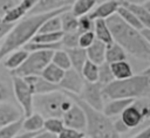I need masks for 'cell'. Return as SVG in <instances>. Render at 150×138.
<instances>
[{
    "label": "cell",
    "instance_id": "cell-15",
    "mask_svg": "<svg viewBox=\"0 0 150 138\" xmlns=\"http://www.w3.org/2000/svg\"><path fill=\"white\" fill-rule=\"evenodd\" d=\"M22 112L9 103L0 104V127L14 124L22 119Z\"/></svg>",
    "mask_w": 150,
    "mask_h": 138
},
{
    "label": "cell",
    "instance_id": "cell-14",
    "mask_svg": "<svg viewBox=\"0 0 150 138\" xmlns=\"http://www.w3.org/2000/svg\"><path fill=\"white\" fill-rule=\"evenodd\" d=\"M28 87L30 88L32 92L35 95H43V94H49L53 91H59L60 88L59 85L52 84L41 76H27L23 78Z\"/></svg>",
    "mask_w": 150,
    "mask_h": 138
},
{
    "label": "cell",
    "instance_id": "cell-22",
    "mask_svg": "<svg viewBox=\"0 0 150 138\" xmlns=\"http://www.w3.org/2000/svg\"><path fill=\"white\" fill-rule=\"evenodd\" d=\"M96 4L97 0H76L70 7V12L77 18L89 15L96 7Z\"/></svg>",
    "mask_w": 150,
    "mask_h": 138
},
{
    "label": "cell",
    "instance_id": "cell-46",
    "mask_svg": "<svg viewBox=\"0 0 150 138\" xmlns=\"http://www.w3.org/2000/svg\"><path fill=\"white\" fill-rule=\"evenodd\" d=\"M148 0H120L121 4H130V5H144Z\"/></svg>",
    "mask_w": 150,
    "mask_h": 138
},
{
    "label": "cell",
    "instance_id": "cell-34",
    "mask_svg": "<svg viewBox=\"0 0 150 138\" xmlns=\"http://www.w3.org/2000/svg\"><path fill=\"white\" fill-rule=\"evenodd\" d=\"M114 81H115V78H114V75L111 73L110 64L104 62L101 65H98V83L101 85L105 87Z\"/></svg>",
    "mask_w": 150,
    "mask_h": 138
},
{
    "label": "cell",
    "instance_id": "cell-51",
    "mask_svg": "<svg viewBox=\"0 0 150 138\" xmlns=\"http://www.w3.org/2000/svg\"><path fill=\"white\" fill-rule=\"evenodd\" d=\"M1 43H2V41H1V40H0V48H1Z\"/></svg>",
    "mask_w": 150,
    "mask_h": 138
},
{
    "label": "cell",
    "instance_id": "cell-35",
    "mask_svg": "<svg viewBox=\"0 0 150 138\" xmlns=\"http://www.w3.org/2000/svg\"><path fill=\"white\" fill-rule=\"evenodd\" d=\"M22 120H19L14 124L7 125V126H2L0 127V138H15L20 130L22 129Z\"/></svg>",
    "mask_w": 150,
    "mask_h": 138
},
{
    "label": "cell",
    "instance_id": "cell-2",
    "mask_svg": "<svg viewBox=\"0 0 150 138\" xmlns=\"http://www.w3.org/2000/svg\"><path fill=\"white\" fill-rule=\"evenodd\" d=\"M107 23L110 28L114 42L120 44L128 54L132 55L134 57L150 62V46L142 35L141 30L127 25L118 14L107 19Z\"/></svg>",
    "mask_w": 150,
    "mask_h": 138
},
{
    "label": "cell",
    "instance_id": "cell-13",
    "mask_svg": "<svg viewBox=\"0 0 150 138\" xmlns=\"http://www.w3.org/2000/svg\"><path fill=\"white\" fill-rule=\"evenodd\" d=\"M120 7H121L120 0H104L93 9V12L89 14V16L94 21L98 20V19L107 20L110 16L117 14V11Z\"/></svg>",
    "mask_w": 150,
    "mask_h": 138
},
{
    "label": "cell",
    "instance_id": "cell-4",
    "mask_svg": "<svg viewBox=\"0 0 150 138\" xmlns=\"http://www.w3.org/2000/svg\"><path fill=\"white\" fill-rule=\"evenodd\" d=\"M68 95L75 103H77L84 110L87 115V136H89L90 138H121V134L116 131L114 126V122L103 112L96 111L95 109L90 108L76 95Z\"/></svg>",
    "mask_w": 150,
    "mask_h": 138
},
{
    "label": "cell",
    "instance_id": "cell-19",
    "mask_svg": "<svg viewBox=\"0 0 150 138\" xmlns=\"http://www.w3.org/2000/svg\"><path fill=\"white\" fill-rule=\"evenodd\" d=\"M88 60L91 61L93 63L101 65L102 63L105 62V51H107V44L103 42L96 40L88 49H86Z\"/></svg>",
    "mask_w": 150,
    "mask_h": 138
},
{
    "label": "cell",
    "instance_id": "cell-18",
    "mask_svg": "<svg viewBox=\"0 0 150 138\" xmlns=\"http://www.w3.org/2000/svg\"><path fill=\"white\" fill-rule=\"evenodd\" d=\"M45 120L46 118L40 115L39 112H33L30 116L25 117L22 120V130L25 132H30V133H36L43 131L45 126Z\"/></svg>",
    "mask_w": 150,
    "mask_h": 138
},
{
    "label": "cell",
    "instance_id": "cell-48",
    "mask_svg": "<svg viewBox=\"0 0 150 138\" xmlns=\"http://www.w3.org/2000/svg\"><path fill=\"white\" fill-rule=\"evenodd\" d=\"M38 133V132H36ZM36 133H30V132H23V133H20L18 134L15 138H32L33 136H35Z\"/></svg>",
    "mask_w": 150,
    "mask_h": 138
},
{
    "label": "cell",
    "instance_id": "cell-11",
    "mask_svg": "<svg viewBox=\"0 0 150 138\" xmlns=\"http://www.w3.org/2000/svg\"><path fill=\"white\" fill-rule=\"evenodd\" d=\"M83 85H84V80L82 75L71 68L64 73V76L60 82L59 88L61 91L66 94H73V95L80 96L83 89Z\"/></svg>",
    "mask_w": 150,
    "mask_h": 138
},
{
    "label": "cell",
    "instance_id": "cell-7",
    "mask_svg": "<svg viewBox=\"0 0 150 138\" xmlns=\"http://www.w3.org/2000/svg\"><path fill=\"white\" fill-rule=\"evenodd\" d=\"M120 117L129 130L137 127L144 120L150 119V104L143 101H135Z\"/></svg>",
    "mask_w": 150,
    "mask_h": 138
},
{
    "label": "cell",
    "instance_id": "cell-40",
    "mask_svg": "<svg viewBox=\"0 0 150 138\" xmlns=\"http://www.w3.org/2000/svg\"><path fill=\"white\" fill-rule=\"evenodd\" d=\"M20 0H0V18H4L12 8H14Z\"/></svg>",
    "mask_w": 150,
    "mask_h": 138
},
{
    "label": "cell",
    "instance_id": "cell-25",
    "mask_svg": "<svg viewBox=\"0 0 150 138\" xmlns=\"http://www.w3.org/2000/svg\"><path fill=\"white\" fill-rule=\"evenodd\" d=\"M121 61H127V51L116 42L107 46L105 62L111 64V63L121 62Z\"/></svg>",
    "mask_w": 150,
    "mask_h": 138
},
{
    "label": "cell",
    "instance_id": "cell-6",
    "mask_svg": "<svg viewBox=\"0 0 150 138\" xmlns=\"http://www.w3.org/2000/svg\"><path fill=\"white\" fill-rule=\"evenodd\" d=\"M55 50H40L29 53L27 60L20 68L12 71V76L27 77V76H41L45 68L52 62V57Z\"/></svg>",
    "mask_w": 150,
    "mask_h": 138
},
{
    "label": "cell",
    "instance_id": "cell-20",
    "mask_svg": "<svg viewBox=\"0 0 150 138\" xmlns=\"http://www.w3.org/2000/svg\"><path fill=\"white\" fill-rule=\"evenodd\" d=\"M94 34H95L96 40L103 42L107 46L114 43V39H112V35H111L110 28L108 27L107 20H102V19L95 20V22H94Z\"/></svg>",
    "mask_w": 150,
    "mask_h": 138
},
{
    "label": "cell",
    "instance_id": "cell-17",
    "mask_svg": "<svg viewBox=\"0 0 150 138\" xmlns=\"http://www.w3.org/2000/svg\"><path fill=\"white\" fill-rule=\"evenodd\" d=\"M29 53L27 50H25L23 48L21 49H16L14 51H12L11 54H8L5 60H4V67L11 71L16 70L18 68H20L22 65V63L27 60Z\"/></svg>",
    "mask_w": 150,
    "mask_h": 138
},
{
    "label": "cell",
    "instance_id": "cell-47",
    "mask_svg": "<svg viewBox=\"0 0 150 138\" xmlns=\"http://www.w3.org/2000/svg\"><path fill=\"white\" fill-rule=\"evenodd\" d=\"M141 32H142V35L144 36V39L146 40V42L150 46V28H143Z\"/></svg>",
    "mask_w": 150,
    "mask_h": 138
},
{
    "label": "cell",
    "instance_id": "cell-3",
    "mask_svg": "<svg viewBox=\"0 0 150 138\" xmlns=\"http://www.w3.org/2000/svg\"><path fill=\"white\" fill-rule=\"evenodd\" d=\"M150 95V81L146 76L138 74L130 78L117 81L115 80L110 84L103 87L104 98L110 99H136Z\"/></svg>",
    "mask_w": 150,
    "mask_h": 138
},
{
    "label": "cell",
    "instance_id": "cell-28",
    "mask_svg": "<svg viewBox=\"0 0 150 138\" xmlns=\"http://www.w3.org/2000/svg\"><path fill=\"white\" fill-rule=\"evenodd\" d=\"M117 14L120 15V18L127 23V25H129L130 27H132V28H135V29H137V30H142L144 27H143V25L139 22V20L137 19V16L130 11V9H128L127 7H123V6H121L120 8H118V11H117Z\"/></svg>",
    "mask_w": 150,
    "mask_h": 138
},
{
    "label": "cell",
    "instance_id": "cell-39",
    "mask_svg": "<svg viewBox=\"0 0 150 138\" xmlns=\"http://www.w3.org/2000/svg\"><path fill=\"white\" fill-rule=\"evenodd\" d=\"M86 133L74 130V129H69V127H64L60 134L56 136V138H84Z\"/></svg>",
    "mask_w": 150,
    "mask_h": 138
},
{
    "label": "cell",
    "instance_id": "cell-32",
    "mask_svg": "<svg viewBox=\"0 0 150 138\" xmlns=\"http://www.w3.org/2000/svg\"><path fill=\"white\" fill-rule=\"evenodd\" d=\"M64 123L62 118H57V117H52V118H46L45 120V126H43V131L52 133L54 136H57L61 133V131L64 129Z\"/></svg>",
    "mask_w": 150,
    "mask_h": 138
},
{
    "label": "cell",
    "instance_id": "cell-50",
    "mask_svg": "<svg viewBox=\"0 0 150 138\" xmlns=\"http://www.w3.org/2000/svg\"><path fill=\"white\" fill-rule=\"evenodd\" d=\"M143 6H144V7H145V8H146L149 12H150V0H148V1H146V2L143 5Z\"/></svg>",
    "mask_w": 150,
    "mask_h": 138
},
{
    "label": "cell",
    "instance_id": "cell-49",
    "mask_svg": "<svg viewBox=\"0 0 150 138\" xmlns=\"http://www.w3.org/2000/svg\"><path fill=\"white\" fill-rule=\"evenodd\" d=\"M141 74H142V75H144V76H146V77L149 78V81H150V67H148L146 69H144Z\"/></svg>",
    "mask_w": 150,
    "mask_h": 138
},
{
    "label": "cell",
    "instance_id": "cell-38",
    "mask_svg": "<svg viewBox=\"0 0 150 138\" xmlns=\"http://www.w3.org/2000/svg\"><path fill=\"white\" fill-rule=\"evenodd\" d=\"M95 41H96V37H95L94 32H88V33L80 34L79 47L82 48V49H88Z\"/></svg>",
    "mask_w": 150,
    "mask_h": 138
},
{
    "label": "cell",
    "instance_id": "cell-52",
    "mask_svg": "<svg viewBox=\"0 0 150 138\" xmlns=\"http://www.w3.org/2000/svg\"><path fill=\"white\" fill-rule=\"evenodd\" d=\"M84 138H90V137H89V136H87V134H86V137H84Z\"/></svg>",
    "mask_w": 150,
    "mask_h": 138
},
{
    "label": "cell",
    "instance_id": "cell-26",
    "mask_svg": "<svg viewBox=\"0 0 150 138\" xmlns=\"http://www.w3.org/2000/svg\"><path fill=\"white\" fill-rule=\"evenodd\" d=\"M62 32L63 33H76L79 29V18L75 16L70 11L63 12L60 15ZM79 33V32H77Z\"/></svg>",
    "mask_w": 150,
    "mask_h": 138
},
{
    "label": "cell",
    "instance_id": "cell-37",
    "mask_svg": "<svg viewBox=\"0 0 150 138\" xmlns=\"http://www.w3.org/2000/svg\"><path fill=\"white\" fill-rule=\"evenodd\" d=\"M94 20L89 15H84L79 18V34L88 33V32H94Z\"/></svg>",
    "mask_w": 150,
    "mask_h": 138
},
{
    "label": "cell",
    "instance_id": "cell-10",
    "mask_svg": "<svg viewBox=\"0 0 150 138\" xmlns=\"http://www.w3.org/2000/svg\"><path fill=\"white\" fill-rule=\"evenodd\" d=\"M63 123L66 127L74 129L81 132L87 130V115L84 110L74 102V105L62 116Z\"/></svg>",
    "mask_w": 150,
    "mask_h": 138
},
{
    "label": "cell",
    "instance_id": "cell-5",
    "mask_svg": "<svg viewBox=\"0 0 150 138\" xmlns=\"http://www.w3.org/2000/svg\"><path fill=\"white\" fill-rule=\"evenodd\" d=\"M73 105L74 101L61 90L34 96V109L45 118H62Z\"/></svg>",
    "mask_w": 150,
    "mask_h": 138
},
{
    "label": "cell",
    "instance_id": "cell-24",
    "mask_svg": "<svg viewBox=\"0 0 150 138\" xmlns=\"http://www.w3.org/2000/svg\"><path fill=\"white\" fill-rule=\"evenodd\" d=\"M64 70H62L61 68H59L57 65H55L54 63H49L45 70L42 71L41 74V77L45 78L46 81H48L49 83L52 84H55V85H59L60 82L62 81L63 76H64Z\"/></svg>",
    "mask_w": 150,
    "mask_h": 138
},
{
    "label": "cell",
    "instance_id": "cell-30",
    "mask_svg": "<svg viewBox=\"0 0 150 138\" xmlns=\"http://www.w3.org/2000/svg\"><path fill=\"white\" fill-rule=\"evenodd\" d=\"M52 63H54L55 65H57L64 71L71 69V62H70L69 55L64 49H59L54 51L52 57Z\"/></svg>",
    "mask_w": 150,
    "mask_h": 138
},
{
    "label": "cell",
    "instance_id": "cell-21",
    "mask_svg": "<svg viewBox=\"0 0 150 138\" xmlns=\"http://www.w3.org/2000/svg\"><path fill=\"white\" fill-rule=\"evenodd\" d=\"M64 50L69 55V58H70V62H71V68L81 74V70H82L84 63L88 61V56H87L86 49H82V48L77 47V48L64 49Z\"/></svg>",
    "mask_w": 150,
    "mask_h": 138
},
{
    "label": "cell",
    "instance_id": "cell-12",
    "mask_svg": "<svg viewBox=\"0 0 150 138\" xmlns=\"http://www.w3.org/2000/svg\"><path fill=\"white\" fill-rule=\"evenodd\" d=\"M39 1L40 0H20L19 4L14 8H12L2 19L7 22L16 23L23 18H26L28 13L30 14V12L38 6Z\"/></svg>",
    "mask_w": 150,
    "mask_h": 138
},
{
    "label": "cell",
    "instance_id": "cell-23",
    "mask_svg": "<svg viewBox=\"0 0 150 138\" xmlns=\"http://www.w3.org/2000/svg\"><path fill=\"white\" fill-rule=\"evenodd\" d=\"M111 73L114 75V78L117 81L121 80H127L134 76L131 65L129 64L128 61H121V62H115L110 64Z\"/></svg>",
    "mask_w": 150,
    "mask_h": 138
},
{
    "label": "cell",
    "instance_id": "cell-36",
    "mask_svg": "<svg viewBox=\"0 0 150 138\" xmlns=\"http://www.w3.org/2000/svg\"><path fill=\"white\" fill-rule=\"evenodd\" d=\"M79 39H80V34L76 33H63L61 43L62 47H64L66 49H73V48H77L79 47Z\"/></svg>",
    "mask_w": 150,
    "mask_h": 138
},
{
    "label": "cell",
    "instance_id": "cell-31",
    "mask_svg": "<svg viewBox=\"0 0 150 138\" xmlns=\"http://www.w3.org/2000/svg\"><path fill=\"white\" fill-rule=\"evenodd\" d=\"M62 36H63V32L36 34L30 42H34V43H45V44H54V43L61 42Z\"/></svg>",
    "mask_w": 150,
    "mask_h": 138
},
{
    "label": "cell",
    "instance_id": "cell-42",
    "mask_svg": "<svg viewBox=\"0 0 150 138\" xmlns=\"http://www.w3.org/2000/svg\"><path fill=\"white\" fill-rule=\"evenodd\" d=\"M9 98H11V90L8 85L5 84L4 82H0V104L6 103V101H8Z\"/></svg>",
    "mask_w": 150,
    "mask_h": 138
},
{
    "label": "cell",
    "instance_id": "cell-29",
    "mask_svg": "<svg viewBox=\"0 0 150 138\" xmlns=\"http://www.w3.org/2000/svg\"><path fill=\"white\" fill-rule=\"evenodd\" d=\"M81 75L86 82L89 83L98 82V65L88 60L81 70Z\"/></svg>",
    "mask_w": 150,
    "mask_h": 138
},
{
    "label": "cell",
    "instance_id": "cell-33",
    "mask_svg": "<svg viewBox=\"0 0 150 138\" xmlns=\"http://www.w3.org/2000/svg\"><path fill=\"white\" fill-rule=\"evenodd\" d=\"M62 32V25H61V19L60 15L54 16L48 19L40 28L38 34H45V33H57Z\"/></svg>",
    "mask_w": 150,
    "mask_h": 138
},
{
    "label": "cell",
    "instance_id": "cell-1",
    "mask_svg": "<svg viewBox=\"0 0 150 138\" xmlns=\"http://www.w3.org/2000/svg\"><path fill=\"white\" fill-rule=\"evenodd\" d=\"M67 11H70V7H63L48 13L29 14L19 22H16L12 32L2 40L0 48V61L4 60L12 51L16 49H21L27 43H29L33 40V37L39 33L41 26L48 19L61 15L63 12Z\"/></svg>",
    "mask_w": 150,
    "mask_h": 138
},
{
    "label": "cell",
    "instance_id": "cell-41",
    "mask_svg": "<svg viewBox=\"0 0 150 138\" xmlns=\"http://www.w3.org/2000/svg\"><path fill=\"white\" fill-rule=\"evenodd\" d=\"M14 26H15V23L7 22L2 18H0V40L1 41L12 32V29L14 28Z\"/></svg>",
    "mask_w": 150,
    "mask_h": 138
},
{
    "label": "cell",
    "instance_id": "cell-8",
    "mask_svg": "<svg viewBox=\"0 0 150 138\" xmlns=\"http://www.w3.org/2000/svg\"><path fill=\"white\" fill-rule=\"evenodd\" d=\"M12 82L14 96L21 106L23 116H30L34 112V94L22 77L12 76Z\"/></svg>",
    "mask_w": 150,
    "mask_h": 138
},
{
    "label": "cell",
    "instance_id": "cell-9",
    "mask_svg": "<svg viewBox=\"0 0 150 138\" xmlns=\"http://www.w3.org/2000/svg\"><path fill=\"white\" fill-rule=\"evenodd\" d=\"M84 103H87L90 108L95 109L96 111H103L104 108V96H103V85L98 82L89 83L84 81L83 89L79 96Z\"/></svg>",
    "mask_w": 150,
    "mask_h": 138
},
{
    "label": "cell",
    "instance_id": "cell-43",
    "mask_svg": "<svg viewBox=\"0 0 150 138\" xmlns=\"http://www.w3.org/2000/svg\"><path fill=\"white\" fill-rule=\"evenodd\" d=\"M114 126H115V129H116V131L120 133V134H122V133H124V132H128L129 131V129H128V126L122 122V119H121V117L118 118V119H116L115 122H114Z\"/></svg>",
    "mask_w": 150,
    "mask_h": 138
},
{
    "label": "cell",
    "instance_id": "cell-16",
    "mask_svg": "<svg viewBox=\"0 0 150 138\" xmlns=\"http://www.w3.org/2000/svg\"><path fill=\"white\" fill-rule=\"evenodd\" d=\"M136 99H128V98H120V99H110L107 104H104L103 108V113L107 117H115V116H121L123 111L131 105Z\"/></svg>",
    "mask_w": 150,
    "mask_h": 138
},
{
    "label": "cell",
    "instance_id": "cell-27",
    "mask_svg": "<svg viewBox=\"0 0 150 138\" xmlns=\"http://www.w3.org/2000/svg\"><path fill=\"white\" fill-rule=\"evenodd\" d=\"M121 6L130 9L143 25L144 28H150V12L142 5H130V4H121Z\"/></svg>",
    "mask_w": 150,
    "mask_h": 138
},
{
    "label": "cell",
    "instance_id": "cell-45",
    "mask_svg": "<svg viewBox=\"0 0 150 138\" xmlns=\"http://www.w3.org/2000/svg\"><path fill=\"white\" fill-rule=\"evenodd\" d=\"M32 138H56V136L52 134V133H48L46 131H41V132H38L35 136H33Z\"/></svg>",
    "mask_w": 150,
    "mask_h": 138
},
{
    "label": "cell",
    "instance_id": "cell-44",
    "mask_svg": "<svg viewBox=\"0 0 150 138\" xmlns=\"http://www.w3.org/2000/svg\"><path fill=\"white\" fill-rule=\"evenodd\" d=\"M131 138H150V125L146 126L145 129H143L141 132H138L137 134L132 136Z\"/></svg>",
    "mask_w": 150,
    "mask_h": 138
}]
</instances>
